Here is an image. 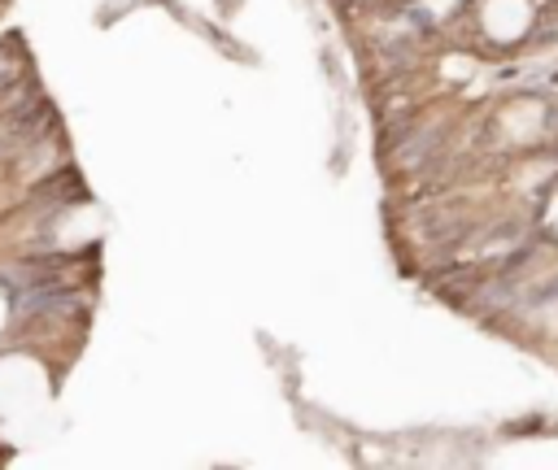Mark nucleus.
Instances as JSON below:
<instances>
[{
	"label": "nucleus",
	"instance_id": "obj_1",
	"mask_svg": "<svg viewBox=\"0 0 558 470\" xmlns=\"http://www.w3.org/2000/svg\"><path fill=\"white\" fill-rule=\"evenodd\" d=\"M488 26H493V35H519V26H523V0H493L488 4Z\"/></svg>",
	"mask_w": 558,
	"mask_h": 470
}]
</instances>
